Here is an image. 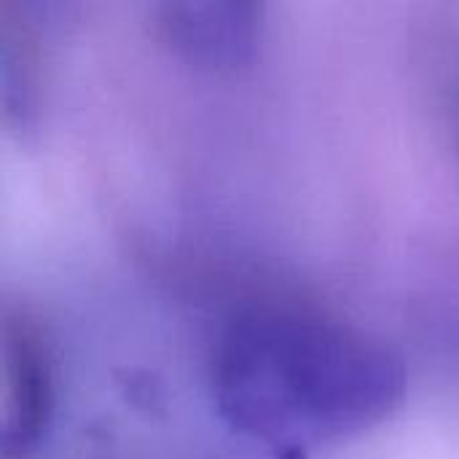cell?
I'll list each match as a JSON object with an SVG mask.
<instances>
[{"mask_svg":"<svg viewBox=\"0 0 459 459\" xmlns=\"http://www.w3.org/2000/svg\"><path fill=\"white\" fill-rule=\"evenodd\" d=\"M223 417L274 452L301 455L360 433L403 395V368L379 344L304 309H253L215 360Z\"/></svg>","mask_w":459,"mask_h":459,"instance_id":"cell-1","label":"cell"},{"mask_svg":"<svg viewBox=\"0 0 459 459\" xmlns=\"http://www.w3.org/2000/svg\"><path fill=\"white\" fill-rule=\"evenodd\" d=\"M3 449L5 457H19L40 441L54 401L48 352L24 317H8L3 325Z\"/></svg>","mask_w":459,"mask_h":459,"instance_id":"cell-2","label":"cell"},{"mask_svg":"<svg viewBox=\"0 0 459 459\" xmlns=\"http://www.w3.org/2000/svg\"><path fill=\"white\" fill-rule=\"evenodd\" d=\"M164 27L191 59L231 67L253 54L258 11L239 3H180L167 8Z\"/></svg>","mask_w":459,"mask_h":459,"instance_id":"cell-3","label":"cell"}]
</instances>
